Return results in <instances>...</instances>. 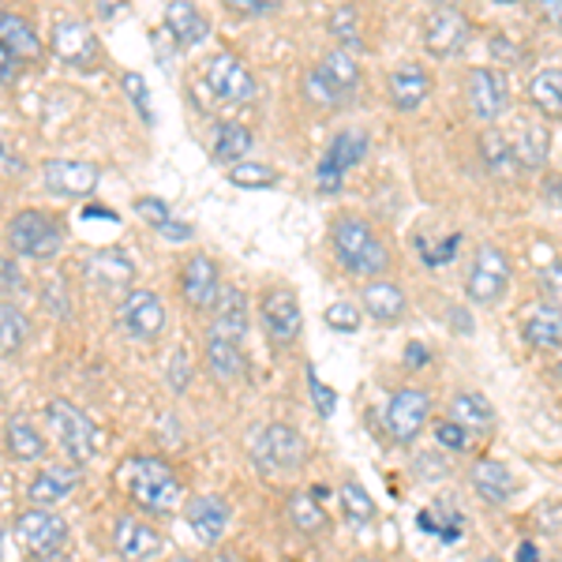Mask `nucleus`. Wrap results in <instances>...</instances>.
<instances>
[{
	"mask_svg": "<svg viewBox=\"0 0 562 562\" xmlns=\"http://www.w3.org/2000/svg\"><path fill=\"white\" fill-rule=\"evenodd\" d=\"M330 240H334V256L346 270L360 278H379L383 270L390 267V256H386V244L368 229V222L360 217H338L330 229Z\"/></svg>",
	"mask_w": 562,
	"mask_h": 562,
	"instance_id": "f257e3e1",
	"label": "nucleus"
},
{
	"mask_svg": "<svg viewBox=\"0 0 562 562\" xmlns=\"http://www.w3.org/2000/svg\"><path fill=\"white\" fill-rule=\"evenodd\" d=\"M124 476H128V498L150 514L173 510L180 492H184L173 473V465H169L166 458H150V454L132 458L128 469H124Z\"/></svg>",
	"mask_w": 562,
	"mask_h": 562,
	"instance_id": "f03ea898",
	"label": "nucleus"
},
{
	"mask_svg": "<svg viewBox=\"0 0 562 562\" xmlns=\"http://www.w3.org/2000/svg\"><path fill=\"white\" fill-rule=\"evenodd\" d=\"M357 83H360L357 60H352L346 49H334V53H326L319 65L304 76V94H307V102H312V105L334 109V105L349 102Z\"/></svg>",
	"mask_w": 562,
	"mask_h": 562,
	"instance_id": "7ed1b4c3",
	"label": "nucleus"
},
{
	"mask_svg": "<svg viewBox=\"0 0 562 562\" xmlns=\"http://www.w3.org/2000/svg\"><path fill=\"white\" fill-rule=\"evenodd\" d=\"M8 244L26 259H53L65 248V233H60L57 217L42 211H20L8 222Z\"/></svg>",
	"mask_w": 562,
	"mask_h": 562,
	"instance_id": "20e7f679",
	"label": "nucleus"
},
{
	"mask_svg": "<svg viewBox=\"0 0 562 562\" xmlns=\"http://www.w3.org/2000/svg\"><path fill=\"white\" fill-rule=\"evenodd\" d=\"M304 439L296 428H289V424H270V428H262L256 435V442H251V458H256V465L262 473H274V476H285V473H296V469L304 465Z\"/></svg>",
	"mask_w": 562,
	"mask_h": 562,
	"instance_id": "39448f33",
	"label": "nucleus"
},
{
	"mask_svg": "<svg viewBox=\"0 0 562 562\" xmlns=\"http://www.w3.org/2000/svg\"><path fill=\"white\" fill-rule=\"evenodd\" d=\"M45 420H49L53 435H57V442L65 447V454L71 461H90L98 450V428L94 420L76 409L71 402H65V397H57V402H49V409H45Z\"/></svg>",
	"mask_w": 562,
	"mask_h": 562,
	"instance_id": "423d86ee",
	"label": "nucleus"
},
{
	"mask_svg": "<svg viewBox=\"0 0 562 562\" xmlns=\"http://www.w3.org/2000/svg\"><path fill=\"white\" fill-rule=\"evenodd\" d=\"M368 154V135L360 128H349V132H338L326 147L323 161L315 166V188L323 195H334L341 184H346V173L357 161H364Z\"/></svg>",
	"mask_w": 562,
	"mask_h": 562,
	"instance_id": "0eeeda50",
	"label": "nucleus"
},
{
	"mask_svg": "<svg viewBox=\"0 0 562 562\" xmlns=\"http://www.w3.org/2000/svg\"><path fill=\"white\" fill-rule=\"evenodd\" d=\"M510 289V259H506L503 248L495 244H484L473 259V270H469L465 293L473 304H495L503 301V293Z\"/></svg>",
	"mask_w": 562,
	"mask_h": 562,
	"instance_id": "6e6552de",
	"label": "nucleus"
},
{
	"mask_svg": "<svg viewBox=\"0 0 562 562\" xmlns=\"http://www.w3.org/2000/svg\"><path fill=\"white\" fill-rule=\"evenodd\" d=\"M259 323L278 349H289L304 330L301 304H296V296L289 289H267L259 301Z\"/></svg>",
	"mask_w": 562,
	"mask_h": 562,
	"instance_id": "1a4fd4ad",
	"label": "nucleus"
},
{
	"mask_svg": "<svg viewBox=\"0 0 562 562\" xmlns=\"http://www.w3.org/2000/svg\"><path fill=\"white\" fill-rule=\"evenodd\" d=\"M15 537H20L26 555H53V551L65 548L68 525L49 506H31L15 518Z\"/></svg>",
	"mask_w": 562,
	"mask_h": 562,
	"instance_id": "9d476101",
	"label": "nucleus"
},
{
	"mask_svg": "<svg viewBox=\"0 0 562 562\" xmlns=\"http://www.w3.org/2000/svg\"><path fill=\"white\" fill-rule=\"evenodd\" d=\"M116 315H121V326L135 341H158L161 330H166V304H161L150 289H132V293H124Z\"/></svg>",
	"mask_w": 562,
	"mask_h": 562,
	"instance_id": "9b49d317",
	"label": "nucleus"
},
{
	"mask_svg": "<svg viewBox=\"0 0 562 562\" xmlns=\"http://www.w3.org/2000/svg\"><path fill=\"white\" fill-rule=\"evenodd\" d=\"M206 87H211L217 102L229 105H248L256 98V79L233 53H217V57L206 60Z\"/></svg>",
	"mask_w": 562,
	"mask_h": 562,
	"instance_id": "f8f14e48",
	"label": "nucleus"
},
{
	"mask_svg": "<svg viewBox=\"0 0 562 562\" xmlns=\"http://www.w3.org/2000/svg\"><path fill=\"white\" fill-rule=\"evenodd\" d=\"M428 413H431L428 390L405 386V390H397V394L390 397V405H386V428H390V435H394L397 442H413L416 435L424 431V424H428Z\"/></svg>",
	"mask_w": 562,
	"mask_h": 562,
	"instance_id": "ddd939ff",
	"label": "nucleus"
},
{
	"mask_svg": "<svg viewBox=\"0 0 562 562\" xmlns=\"http://www.w3.org/2000/svg\"><path fill=\"white\" fill-rule=\"evenodd\" d=\"M465 102L480 121H498L510 105V87L498 68H473L465 79Z\"/></svg>",
	"mask_w": 562,
	"mask_h": 562,
	"instance_id": "4468645a",
	"label": "nucleus"
},
{
	"mask_svg": "<svg viewBox=\"0 0 562 562\" xmlns=\"http://www.w3.org/2000/svg\"><path fill=\"white\" fill-rule=\"evenodd\" d=\"M180 293L195 312H211L217 307L222 296V274H217V262L211 256H192L180 270Z\"/></svg>",
	"mask_w": 562,
	"mask_h": 562,
	"instance_id": "2eb2a0df",
	"label": "nucleus"
},
{
	"mask_svg": "<svg viewBox=\"0 0 562 562\" xmlns=\"http://www.w3.org/2000/svg\"><path fill=\"white\" fill-rule=\"evenodd\" d=\"M98 166L94 161H71V158H53L45 161L42 180L53 195L68 199V195H90L98 188Z\"/></svg>",
	"mask_w": 562,
	"mask_h": 562,
	"instance_id": "dca6fc26",
	"label": "nucleus"
},
{
	"mask_svg": "<svg viewBox=\"0 0 562 562\" xmlns=\"http://www.w3.org/2000/svg\"><path fill=\"white\" fill-rule=\"evenodd\" d=\"M424 45H428L431 57H454L469 45V20L458 8H439L424 23Z\"/></svg>",
	"mask_w": 562,
	"mask_h": 562,
	"instance_id": "f3484780",
	"label": "nucleus"
},
{
	"mask_svg": "<svg viewBox=\"0 0 562 562\" xmlns=\"http://www.w3.org/2000/svg\"><path fill=\"white\" fill-rule=\"evenodd\" d=\"M184 518H188V529H192L199 540L214 543V540H222V532H225V529H229L233 510H229V503H225L222 495L203 492V495L188 498Z\"/></svg>",
	"mask_w": 562,
	"mask_h": 562,
	"instance_id": "a211bd4d",
	"label": "nucleus"
},
{
	"mask_svg": "<svg viewBox=\"0 0 562 562\" xmlns=\"http://www.w3.org/2000/svg\"><path fill=\"white\" fill-rule=\"evenodd\" d=\"M469 484H473V492L484 498V503H495V506L510 503L514 492H518V480H514V473L506 469V461H495V458L473 461Z\"/></svg>",
	"mask_w": 562,
	"mask_h": 562,
	"instance_id": "6ab92c4d",
	"label": "nucleus"
},
{
	"mask_svg": "<svg viewBox=\"0 0 562 562\" xmlns=\"http://www.w3.org/2000/svg\"><path fill=\"white\" fill-rule=\"evenodd\" d=\"M53 53H57L65 65L87 68L90 60L98 57V42L83 20H60L53 26Z\"/></svg>",
	"mask_w": 562,
	"mask_h": 562,
	"instance_id": "aec40b11",
	"label": "nucleus"
},
{
	"mask_svg": "<svg viewBox=\"0 0 562 562\" xmlns=\"http://www.w3.org/2000/svg\"><path fill=\"white\" fill-rule=\"evenodd\" d=\"M521 341L532 349H562V307L537 304L521 315Z\"/></svg>",
	"mask_w": 562,
	"mask_h": 562,
	"instance_id": "412c9836",
	"label": "nucleus"
},
{
	"mask_svg": "<svg viewBox=\"0 0 562 562\" xmlns=\"http://www.w3.org/2000/svg\"><path fill=\"white\" fill-rule=\"evenodd\" d=\"M248 323H251L248 296H244L237 285H225L222 296H217V307H214L211 334H222V338H229V341H237V346H240V341L248 338Z\"/></svg>",
	"mask_w": 562,
	"mask_h": 562,
	"instance_id": "4be33fe9",
	"label": "nucleus"
},
{
	"mask_svg": "<svg viewBox=\"0 0 562 562\" xmlns=\"http://www.w3.org/2000/svg\"><path fill=\"white\" fill-rule=\"evenodd\" d=\"M113 548L121 551L124 562H147L161 551V537L150 525L135 521V518H121L113 529Z\"/></svg>",
	"mask_w": 562,
	"mask_h": 562,
	"instance_id": "5701e85b",
	"label": "nucleus"
},
{
	"mask_svg": "<svg viewBox=\"0 0 562 562\" xmlns=\"http://www.w3.org/2000/svg\"><path fill=\"white\" fill-rule=\"evenodd\" d=\"M431 94V76L420 65H402L390 71V102H394L402 113H413L428 102Z\"/></svg>",
	"mask_w": 562,
	"mask_h": 562,
	"instance_id": "b1692460",
	"label": "nucleus"
},
{
	"mask_svg": "<svg viewBox=\"0 0 562 562\" xmlns=\"http://www.w3.org/2000/svg\"><path fill=\"white\" fill-rule=\"evenodd\" d=\"M132 278H135V262L124 256L121 248H105V251H98V256L87 262V281L94 289H105V293L124 289Z\"/></svg>",
	"mask_w": 562,
	"mask_h": 562,
	"instance_id": "393cba45",
	"label": "nucleus"
},
{
	"mask_svg": "<svg viewBox=\"0 0 562 562\" xmlns=\"http://www.w3.org/2000/svg\"><path fill=\"white\" fill-rule=\"evenodd\" d=\"M360 304L375 323H397L409 312V301H405V293L394 281H368L364 293H360Z\"/></svg>",
	"mask_w": 562,
	"mask_h": 562,
	"instance_id": "a878e982",
	"label": "nucleus"
},
{
	"mask_svg": "<svg viewBox=\"0 0 562 562\" xmlns=\"http://www.w3.org/2000/svg\"><path fill=\"white\" fill-rule=\"evenodd\" d=\"M79 473L76 465H45L38 476L31 480V503L34 506H53V503H65V498L76 492Z\"/></svg>",
	"mask_w": 562,
	"mask_h": 562,
	"instance_id": "bb28decb",
	"label": "nucleus"
},
{
	"mask_svg": "<svg viewBox=\"0 0 562 562\" xmlns=\"http://www.w3.org/2000/svg\"><path fill=\"white\" fill-rule=\"evenodd\" d=\"M450 420H458L461 428L469 435H480V439H487V435L495 431V409L492 402H487L484 394H458L454 402H450Z\"/></svg>",
	"mask_w": 562,
	"mask_h": 562,
	"instance_id": "cd10ccee",
	"label": "nucleus"
},
{
	"mask_svg": "<svg viewBox=\"0 0 562 562\" xmlns=\"http://www.w3.org/2000/svg\"><path fill=\"white\" fill-rule=\"evenodd\" d=\"M166 26L180 45H195L211 34V23H206V15L199 12V4H192V0H169Z\"/></svg>",
	"mask_w": 562,
	"mask_h": 562,
	"instance_id": "c85d7f7f",
	"label": "nucleus"
},
{
	"mask_svg": "<svg viewBox=\"0 0 562 562\" xmlns=\"http://www.w3.org/2000/svg\"><path fill=\"white\" fill-rule=\"evenodd\" d=\"M285 514H289V521H293V529L304 532V537H315V532L330 529V518H326L315 492H293L285 503Z\"/></svg>",
	"mask_w": 562,
	"mask_h": 562,
	"instance_id": "c756f323",
	"label": "nucleus"
},
{
	"mask_svg": "<svg viewBox=\"0 0 562 562\" xmlns=\"http://www.w3.org/2000/svg\"><path fill=\"white\" fill-rule=\"evenodd\" d=\"M206 364H211L214 379H222V383H233V379L244 375V352L237 341L222 338V334H211L206 338Z\"/></svg>",
	"mask_w": 562,
	"mask_h": 562,
	"instance_id": "7c9ffc66",
	"label": "nucleus"
},
{
	"mask_svg": "<svg viewBox=\"0 0 562 562\" xmlns=\"http://www.w3.org/2000/svg\"><path fill=\"white\" fill-rule=\"evenodd\" d=\"M0 38H4V45L15 53V57H26V60L42 57L38 34L31 31V23H26L23 15H15V12H4V15H0Z\"/></svg>",
	"mask_w": 562,
	"mask_h": 562,
	"instance_id": "2f4dec72",
	"label": "nucleus"
},
{
	"mask_svg": "<svg viewBox=\"0 0 562 562\" xmlns=\"http://www.w3.org/2000/svg\"><path fill=\"white\" fill-rule=\"evenodd\" d=\"M529 98L540 113L548 116H562V68H543L532 76L529 83Z\"/></svg>",
	"mask_w": 562,
	"mask_h": 562,
	"instance_id": "473e14b6",
	"label": "nucleus"
},
{
	"mask_svg": "<svg viewBox=\"0 0 562 562\" xmlns=\"http://www.w3.org/2000/svg\"><path fill=\"white\" fill-rule=\"evenodd\" d=\"M4 442H8V454L15 461H42L45 458V439L26 420H8Z\"/></svg>",
	"mask_w": 562,
	"mask_h": 562,
	"instance_id": "72a5a7b5",
	"label": "nucleus"
},
{
	"mask_svg": "<svg viewBox=\"0 0 562 562\" xmlns=\"http://www.w3.org/2000/svg\"><path fill=\"white\" fill-rule=\"evenodd\" d=\"M251 150V132L244 128V124H222L217 128V135H214V147H211V154H214V161H240L244 154Z\"/></svg>",
	"mask_w": 562,
	"mask_h": 562,
	"instance_id": "f704fd0d",
	"label": "nucleus"
},
{
	"mask_svg": "<svg viewBox=\"0 0 562 562\" xmlns=\"http://www.w3.org/2000/svg\"><path fill=\"white\" fill-rule=\"evenodd\" d=\"M543 158H548V132L540 128V124H529L518 143H514V161H518L521 169H540Z\"/></svg>",
	"mask_w": 562,
	"mask_h": 562,
	"instance_id": "c9c22d12",
	"label": "nucleus"
},
{
	"mask_svg": "<svg viewBox=\"0 0 562 562\" xmlns=\"http://www.w3.org/2000/svg\"><path fill=\"white\" fill-rule=\"evenodd\" d=\"M341 506H346V518L357 525H371L375 521V498H371L357 480L341 484Z\"/></svg>",
	"mask_w": 562,
	"mask_h": 562,
	"instance_id": "e433bc0d",
	"label": "nucleus"
},
{
	"mask_svg": "<svg viewBox=\"0 0 562 562\" xmlns=\"http://www.w3.org/2000/svg\"><path fill=\"white\" fill-rule=\"evenodd\" d=\"M23 341H26L23 315L4 301V307H0V349H4V357H15L23 349Z\"/></svg>",
	"mask_w": 562,
	"mask_h": 562,
	"instance_id": "4c0bfd02",
	"label": "nucleus"
},
{
	"mask_svg": "<svg viewBox=\"0 0 562 562\" xmlns=\"http://www.w3.org/2000/svg\"><path fill=\"white\" fill-rule=\"evenodd\" d=\"M229 180L237 188H274L278 169L262 166V161H237V166L229 169Z\"/></svg>",
	"mask_w": 562,
	"mask_h": 562,
	"instance_id": "58836bf2",
	"label": "nucleus"
},
{
	"mask_svg": "<svg viewBox=\"0 0 562 562\" xmlns=\"http://www.w3.org/2000/svg\"><path fill=\"white\" fill-rule=\"evenodd\" d=\"M330 34L349 49H364V38H360V23H357V8L346 4L330 15Z\"/></svg>",
	"mask_w": 562,
	"mask_h": 562,
	"instance_id": "ea45409f",
	"label": "nucleus"
},
{
	"mask_svg": "<svg viewBox=\"0 0 562 562\" xmlns=\"http://www.w3.org/2000/svg\"><path fill=\"white\" fill-rule=\"evenodd\" d=\"M480 150H484V161H487V169H492V173H506V169H510L514 147L498 132H487L484 139H480ZM514 166H518V161H514Z\"/></svg>",
	"mask_w": 562,
	"mask_h": 562,
	"instance_id": "a19ab883",
	"label": "nucleus"
},
{
	"mask_svg": "<svg viewBox=\"0 0 562 562\" xmlns=\"http://www.w3.org/2000/svg\"><path fill=\"white\" fill-rule=\"evenodd\" d=\"M435 442H439V447H447V450H454V454H461V450L473 447V435L461 428L458 420H435Z\"/></svg>",
	"mask_w": 562,
	"mask_h": 562,
	"instance_id": "79ce46f5",
	"label": "nucleus"
},
{
	"mask_svg": "<svg viewBox=\"0 0 562 562\" xmlns=\"http://www.w3.org/2000/svg\"><path fill=\"white\" fill-rule=\"evenodd\" d=\"M420 244V259L428 262V267H442V262H450L458 256V248H461V233H450L442 244H424V240H416Z\"/></svg>",
	"mask_w": 562,
	"mask_h": 562,
	"instance_id": "37998d69",
	"label": "nucleus"
},
{
	"mask_svg": "<svg viewBox=\"0 0 562 562\" xmlns=\"http://www.w3.org/2000/svg\"><path fill=\"white\" fill-rule=\"evenodd\" d=\"M121 83H124V90H128V98L135 102V109L143 113V121L150 124V121H154V109H150V94H147V79L135 76V71H124Z\"/></svg>",
	"mask_w": 562,
	"mask_h": 562,
	"instance_id": "c03bdc74",
	"label": "nucleus"
},
{
	"mask_svg": "<svg viewBox=\"0 0 562 562\" xmlns=\"http://www.w3.org/2000/svg\"><path fill=\"white\" fill-rule=\"evenodd\" d=\"M326 326L352 334V330L360 326V312H357V307H352L349 301H346V304H330V307H326Z\"/></svg>",
	"mask_w": 562,
	"mask_h": 562,
	"instance_id": "a18cd8bd",
	"label": "nucleus"
},
{
	"mask_svg": "<svg viewBox=\"0 0 562 562\" xmlns=\"http://www.w3.org/2000/svg\"><path fill=\"white\" fill-rule=\"evenodd\" d=\"M540 296L548 304L562 307V262H555V267H548L540 274Z\"/></svg>",
	"mask_w": 562,
	"mask_h": 562,
	"instance_id": "49530a36",
	"label": "nucleus"
},
{
	"mask_svg": "<svg viewBox=\"0 0 562 562\" xmlns=\"http://www.w3.org/2000/svg\"><path fill=\"white\" fill-rule=\"evenodd\" d=\"M135 214H139L143 222H150L154 229H158V225H166L169 217H173V214H169V206L161 203V199H150V195L147 199H135Z\"/></svg>",
	"mask_w": 562,
	"mask_h": 562,
	"instance_id": "de8ad7c7",
	"label": "nucleus"
},
{
	"mask_svg": "<svg viewBox=\"0 0 562 562\" xmlns=\"http://www.w3.org/2000/svg\"><path fill=\"white\" fill-rule=\"evenodd\" d=\"M307 390H312L315 405H319V416H334V402H338V397H334V390L315 375V368L307 371Z\"/></svg>",
	"mask_w": 562,
	"mask_h": 562,
	"instance_id": "09e8293b",
	"label": "nucleus"
},
{
	"mask_svg": "<svg viewBox=\"0 0 562 562\" xmlns=\"http://www.w3.org/2000/svg\"><path fill=\"white\" fill-rule=\"evenodd\" d=\"M278 4L281 0H225V8L237 15H267V12H274Z\"/></svg>",
	"mask_w": 562,
	"mask_h": 562,
	"instance_id": "8fccbe9b",
	"label": "nucleus"
},
{
	"mask_svg": "<svg viewBox=\"0 0 562 562\" xmlns=\"http://www.w3.org/2000/svg\"><path fill=\"white\" fill-rule=\"evenodd\" d=\"M15 76H20V57L8 45H0V79H4V87H12Z\"/></svg>",
	"mask_w": 562,
	"mask_h": 562,
	"instance_id": "3c124183",
	"label": "nucleus"
},
{
	"mask_svg": "<svg viewBox=\"0 0 562 562\" xmlns=\"http://www.w3.org/2000/svg\"><path fill=\"white\" fill-rule=\"evenodd\" d=\"M158 233H161V237H166V240H192V225H184V222H173V217H169V222L166 225H158Z\"/></svg>",
	"mask_w": 562,
	"mask_h": 562,
	"instance_id": "603ef678",
	"label": "nucleus"
},
{
	"mask_svg": "<svg viewBox=\"0 0 562 562\" xmlns=\"http://www.w3.org/2000/svg\"><path fill=\"white\" fill-rule=\"evenodd\" d=\"M428 360H431V352H428L424 341H409V346H405V364H409V368H424Z\"/></svg>",
	"mask_w": 562,
	"mask_h": 562,
	"instance_id": "864d4df0",
	"label": "nucleus"
},
{
	"mask_svg": "<svg viewBox=\"0 0 562 562\" xmlns=\"http://www.w3.org/2000/svg\"><path fill=\"white\" fill-rule=\"evenodd\" d=\"M4 296H12V293H20V285H23V278H20V270H15V262L12 259H4Z\"/></svg>",
	"mask_w": 562,
	"mask_h": 562,
	"instance_id": "5fc2aeb1",
	"label": "nucleus"
},
{
	"mask_svg": "<svg viewBox=\"0 0 562 562\" xmlns=\"http://www.w3.org/2000/svg\"><path fill=\"white\" fill-rule=\"evenodd\" d=\"M184 383H188V360H184V352H177V360H173V386L184 390Z\"/></svg>",
	"mask_w": 562,
	"mask_h": 562,
	"instance_id": "6e6d98bb",
	"label": "nucleus"
},
{
	"mask_svg": "<svg viewBox=\"0 0 562 562\" xmlns=\"http://www.w3.org/2000/svg\"><path fill=\"white\" fill-rule=\"evenodd\" d=\"M518 562H540V551H537V543H529V540H525L521 548H518Z\"/></svg>",
	"mask_w": 562,
	"mask_h": 562,
	"instance_id": "4d7b16f0",
	"label": "nucleus"
},
{
	"mask_svg": "<svg viewBox=\"0 0 562 562\" xmlns=\"http://www.w3.org/2000/svg\"><path fill=\"white\" fill-rule=\"evenodd\" d=\"M83 217H105V222H116V214H113V211H105V206H87Z\"/></svg>",
	"mask_w": 562,
	"mask_h": 562,
	"instance_id": "13d9d810",
	"label": "nucleus"
},
{
	"mask_svg": "<svg viewBox=\"0 0 562 562\" xmlns=\"http://www.w3.org/2000/svg\"><path fill=\"white\" fill-rule=\"evenodd\" d=\"M20 158H12V150H4V173H20Z\"/></svg>",
	"mask_w": 562,
	"mask_h": 562,
	"instance_id": "bf43d9fd",
	"label": "nucleus"
},
{
	"mask_svg": "<svg viewBox=\"0 0 562 562\" xmlns=\"http://www.w3.org/2000/svg\"><path fill=\"white\" fill-rule=\"evenodd\" d=\"M540 8H543L548 15H559V12H562V0H540Z\"/></svg>",
	"mask_w": 562,
	"mask_h": 562,
	"instance_id": "052dcab7",
	"label": "nucleus"
},
{
	"mask_svg": "<svg viewBox=\"0 0 562 562\" xmlns=\"http://www.w3.org/2000/svg\"><path fill=\"white\" fill-rule=\"evenodd\" d=\"M352 562H379V559H371V555H357V559H352Z\"/></svg>",
	"mask_w": 562,
	"mask_h": 562,
	"instance_id": "680f3d73",
	"label": "nucleus"
},
{
	"mask_svg": "<svg viewBox=\"0 0 562 562\" xmlns=\"http://www.w3.org/2000/svg\"><path fill=\"white\" fill-rule=\"evenodd\" d=\"M555 379H559V383H562V360H559V364H555Z\"/></svg>",
	"mask_w": 562,
	"mask_h": 562,
	"instance_id": "e2e57ef3",
	"label": "nucleus"
},
{
	"mask_svg": "<svg viewBox=\"0 0 562 562\" xmlns=\"http://www.w3.org/2000/svg\"><path fill=\"white\" fill-rule=\"evenodd\" d=\"M480 562H503V559H495V555H487V559H480Z\"/></svg>",
	"mask_w": 562,
	"mask_h": 562,
	"instance_id": "0e129e2a",
	"label": "nucleus"
},
{
	"mask_svg": "<svg viewBox=\"0 0 562 562\" xmlns=\"http://www.w3.org/2000/svg\"><path fill=\"white\" fill-rule=\"evenodd\" d=\"M173 562H195V559H188V555H180V559H173Z\"/></svg>",
	"mask_w": 562,
	"mask_h": 562,
	"instance_id": "69168bd1",
	"label": "nucleus"
},
{
	"mask_svg": "<svg viewBox=\"0 0 562 562\" xmlns=\"http://www.w3.org/2000/svg\"><path fill=\"white\" fill-rule=\"evenodd\" d=\"M498 4H514V0H498Z\"/></svg>",
	"mask_w": 562,
	"mask_h": 562,
	"instance_id": "338daca9",
	"label": "nucleus"
}]
</instances>
